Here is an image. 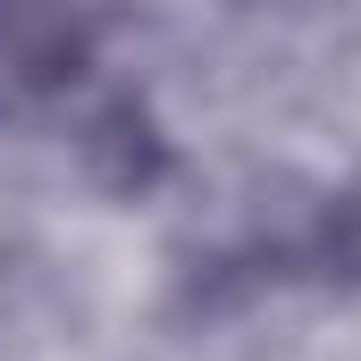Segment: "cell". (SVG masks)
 Wrapping results in <instances>:
<instances>
[{"mask_svg":"<svg viewBox=\"0 0 361 361\" xmlns=\"http://www.w3.org/2000/svg\"><path fill=\"white\" fill-rule=\"evenodd\" d=\"M235 8H294V0H235Z\"/></svg>","mask_w":361,"mask_h":361,"instance_id":"277c9868","label":"cell"},{"mask_svg":"<svg viewBox=\"0 0 361 361\" xmlns=\"http://www.w3.org/2000/svg\"><path fill=\"white\" fill-rule=\"evenodd\" d=\"M76 169L101 193H118V202H143V193L169 185L177 152H169V135H160V118H152L143 92H109L85 126H76Z\"/></svg>","mask_w":361,"mask_h":361,"instance_id":"7a4b0ae2","label":"cell"},{"mask_svg":"<svg viewBox=\"0 0 361 361\" xmlns=\"http://www.w3.org/2000/svg\"><path fill=\"white\" fill-rule=\"evenodd\" d=\"M302 269L319 277V286H336V294H361V177L319 210V227L302 244Z\"/></svg>","mask_w":361,"mask_h":361,"instance_id":"3957f363","label":"cell"},{"mask_svg":"<svg viewBox=\"0 0 361 361\" xmlns=\"http://www.w3.org/2000/svg\"><path fill=\"white\" fill-rule=\"evenodd\" d=\"M92 25L76 0H0V118H25L85 76Z\"/></svg>","mask_w":361,"mask_h":361,"instance_id":"6da1fadb","label":"cell"}]
</instances>
